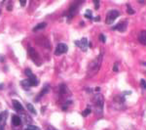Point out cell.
<instances>
[{
	"instance_id": "cell-27",
	"label": "cell",
	"mask_w": 146,
	"mask_h": 130,
	"mask_svg": "<svg viewBox=\"0 0 146 130\" xmlns=\"http://www.w3.org/2000/svg\"><path fill=\"white\" fill-rule=\"evenodd\" d=\"M47 130H57V129H56L55 127H53V126H51V125H49V126L47 127Z\"/></svg>"
},
{
	"instance_id": "cell-2",
	"label": "cell",
	"mask_w": 146,
	"mask_h": 130,
	"mask_svg": "<svg viewBox=\"0 0 146 130\" xmlns=\"http://www.w3.org/2000/svg\"><path fill=\"white\" fill-rule=\"evenodd\" d=\"M103 105H104V98L100 93H96L94 95V111L96 115L101 117L103 113Z\"/></svg>"
},
{
	"instance_id": "cell-13",
	"label": "cell",
	"mask_w": 146,
	"mask_h": 130,
	"mask_svg": "<svg viewBox=\"0 0 146 130\" xmlns=\"http://www.w3.org/2000/svg\"><path fill=\"white\" fill-rule=\"evenodd\" d=\"M12 123H13V125H15V126H19V125H21V123H22L21 118L19 117V115L14 114L13 117H12Z\"/></svg>"
},
{
	"instance_id": "cell-16",
	"label": "cell",
	"mask_w": 146,
	"mask_h": 130,
	"mask_svg": "<svg viewBox=\"0 0 146 130\" xmlns=\"http://www.w3.org/2000/svg\"><path fill=\"white\" fill-rule=\"evenodd\" d=\"M47 26V23H41V24H38L34 28H33V31H40V30H43Z\"/></svg>"
},
{
	"instance_id": "cell-30",
	"label": "cell",
	"mask_w": 146,
	"mask_h": 130,
	"mask_svg": "<svg viewBox=\"0 0 146 130\" xmlns=\"http://www.w3.org/2000/svg\"><path fill=\"white\" fill-rule=\"evenodd\" d=\"M94 20H95V21H98V20H99V17H96V18L94 19Z\"/></svg>"
},
{
	"instance_id": "cell-17",
	"label": "cell",
	"mask_w": 146,
	"mask_h": 130,
	"mask_svg": "<svg viewBox=\"0 0 146 130\" xmlns=\"http://www.w3.org/2000/svg\"><path fill=\"white\" fill-rule=\"evenodd\" d=\"M26 108H27V110L30 111L32 114H36V113H37L36 111H35V109H34V107H33V105H31V104H27V105H26Z\"/></svg>"
},
{
	"instance_id": "cell-18",
	"label": "cell",
	"mask_w": 146,
	"mask_h": 130,
	"mask_svg": "<svg viewBox=\"0 0 146 130\" xmlns=\"http://www.w3.org/2000/svg\"><path fill=\"white\" fill-rule=\"evenodd\" d=\"M85 18L89 19V20H92L93 19V15H92V11L91 10H87L86 13H85Z\"/></svg>"
},
{
	"instance_id": "cell-4",
	"label": "cell",
	"mask_w": 146,
	"mask_h": 130,
	"mask_svg": "<svg viewBox=\"0 0 146 130\" xmlns=\"http://www.w3.org/2000/svg\"><path fill=\"white\" fill-rule=\"evenodd\" d=\"M75 44L83 51V52H86L88 50V46H89V42H88V39L86 37H83L81 40H76L75 41Z\"/></svg>"
},
{
	"instance_id": "cell-7",
	"label": "cell",
	"mask_w": 146,
	"mask_h": 130,
	"mask_svg": "<svg viewBox=\"0 0 146 130\" xmlns=\"http://www.w3.org/2000/svg\"><path fill=\"white\" fill-rule=\"evenodd\" d=\"M127 26H128V22L127 21H122V22L117 24L115 26H113V30L118 31L120 32H125L126 30H127Z\"/></svg>"
},
{
	"instance_id": "cell-9",
	"label": "cell",
	"mask_w": 146,
	"mask_h": 130,
	"mask_svg": "<svg viewBox=\"0 0 146 130\" xmlns=\"http://www.w3.org/2000/svg\"><path fill=\"white\" fill-rule=\"evenodd\" d=\"M77 10H78V4H77V3L72 4V5L70 6V8H69V11H68V16H67L68 19H70V18H72L73 16H74Z\"/></svg>"
},
{
	"instance_id": "cell-25",
	"label": "cell",
	"mask_w": 146,
	"mask_h": 130,
	"mask_svg": "<svg viewBox=\"0 0 146 130\" xmlns=\"http://www.w3.org/2000/svg\"><path fill=\"white\" fill-rule=\"evenodd\" d=\"M94 3L95 5V10H98V8H99V2L96 1V0H94Z\"/></svg>"
},
{
	"instance_id": "cell-33",
	"label": "cell",
	"mask_w": 146,
	"mask_h": 130,
	"mask_svg": "<svg viewBox=\"0 0 146 130\" xmlns=\"http://www.w3.org/2000/svg\"><path fill=\"white\" fill-rule=\"evenodd\" d=\"M142 65L143 66H146V62H142Z\"/></svg>"
},
{
	"instance_id": "cell-24",
	"label": "cell",
	"mask_w": 146,
	"mask_h": 130,
	"mask_svg": "<svg viewBox=\"0 0 146 130\" xmlns=\"http://www.w3.org/2000/svg\"><path fill=\"white\" fill-rule=\"evenodd\" d=\"M140 86H141L143 89H146V81L144 79H141L140 80Z\"/></svg>"
},
{
	"instance_id": "cell-20",
	"label": "cell",
	"mask_w": 146,
	"mask_h": 130,
	"mask_svg": "<svg viewBox=\"0 0 146 130\" xmlns=\"http://www.w3.org/2000/svg\"><path fill=\"white\" fill-rule=\"evenodd\" d=\"M24 130H40V128L35 125H28Z\"/></svg>"
},
{
	"instance_id": "cell-29",
	"label": "cell",
	"mask_w": 146,
	"mask_h": 130,
	"mask_svg": "<svg viewBox=\"0 0 146 130\" xmlns=\"http://www.w3.org/2000/svg\"><path fill=\"white\" fill-rule=\"evenodd\" d=\"M7 10H8V11H12V3H10V4L7 6Z\"/></svg>"
},
{
	"instance_id": "cell-32",
	"label": "cell",
	"mask_w": 146,
	"mask_h": 130,
	"mask_svg": "<svg viewBox=\"0 0 146 130\" xmlns=\"http://www.w3.org/2000/svg\"><path fill=\"white\" fill-rule=\"evenodd\" d=\"M3 88V84H0V89H2Z\"/></svg>"
},
{
	"instance_id": "cell-22",
	"label": "cell",
	"mask_w": 146,
	"mask_h": 130,
	"mask_svg": "<svg viewBox=\"0 0 146 130\" xmlns=\"http://www.w3.org/2000/svg\"><path fill=\"white\" fill-rule=\"evenodd\" d=\"M24 74H25V75H27L28 77L30 76V75H32V74H33L30 68H25V70H24Z\"/></svg>"
},
{
	"instance_id": "cell-12",
	"label": "cell",
	"mask_w": 146,
	"mask_h": 130,
	"mask_svg": "<svg viewBox=\"0 0 146 130\" xmlns=\"http://www.w3.org/2000/svg\"><path fill=\"white\" fill-rule=\"evenodd\" d=\"M138 41L143 45H146V31H141L138 35Z\"/></svg>"
},
{
	"instance_id": "cell-14",
	"label": "cell",
	"mask_w": 146,
	"mask_h": 130,
	"mask_svg": "<svg viewBox=\"0 0 146 130\" xmlns=\"http://www.w3.org/2000/svg\"><path fill=\"white\" fill-rule=\"evenodd\" d=\"M21 84H22V87L24 90H28L29 88L31 87V83H30V81H29L28 79L22 80V81L21 82Z\"/></svg>"
},
{
	"instance_id": "cell-10",
	"label": "cell",
	"mask_w": 146,
	"mask_h": 130,
	"mask_svg": "<svg viewBox=\"0 0 146 130\" xmlns=\"http://www.w3.org/2000/svg\"><path fill=\"white\" fill-rule=\"evenodd\" d=\"M13 106H14V109L18 112H23V107L21 105V103L19 102V101L13 100Z\"/></svg>"
},
{
	"instance_id": "cell-23",
	"label": "cell",
	"mask_w": 146,
	"mask_h": 130,
	"mask_svg": "<svg viewBox=\"0 0 146 130\" xmlns=\"http://www.w3.org/2000/svg\"><path fill=\"white\" fill-rule=\"evenodd\" d=\"M99 40H100L102 43H105V41H106V37L104 36V34H102V33H101V34L99 35Z\"/></svg>"
},
{
	"instance_id": "cell-1",
	"label": "cell",
	"mask_w": 146,
	"mask_h": 130,
	"mask_svg": "<svg viewBox=\"0 0 146 130\" xmlns=\"http://www.w3.org/2000/svg\"><path fill=\"white\" fill-rule=\"evenodd\" d=\"M102 59H103V52H101L95 60H93L90 63L89 67H88V71H87L88 76L89 77H93L94 75H95L98 73L100 66H101V63H102Z\"/></svg>"
},
{
	"instance_id": "cell-6",
	"label": "cell",
	"mask_w": 146,
	"mask_h": 130,
	"mask_svg": "<svg viewBox=\"0 0 146 130\" xmlns=\"http://www.w3.org/2000/svg\"><path fill=\"white\" fill-rule=\"evenodd\" d=\"M68 50V47L66 44H64V43H58L56 48V52L55 54L56 55H62V54H64L66 53Z\"/></svg>"
},
{
	"instance_id": "cell-21",
	"label": "cell",
	"mask_w": 146,
	"mask_h": 130,
	"mask_svg": "<svg viewBox=\"0 0 146 130\" xmlns=\"http://www.w3.org/2000/svg\"><path fill=\"white\" fill-rule=\"evenodd\" d=\"M91 111H92V110L90 109V108H87L83 112H82V114H83V117H87L88 114H90L91 113Z\"/></svg>"
},
{
	"instance_id": "cell-31",
	"label": "cell",
	"mask_w": 146,
	"mask_h": 130,
	"mask_svg": "<svg viewBox=\"0 0 146 130\" xmlns=\"http://www.w3.org/2000/svg\"><path fill=\"white\" fill-rule=\"evenodd\" d=\"M99 90H100V88H99V87H96V88H95V91H99Z\"/></svg>"
},
{
	"instance_id": "cell-5",
	"label": "cell",
	"mask_w": 146,
	"mask_h": 130,
	"mask_svg": "<svg viewBox=\"0 0 146 130\" xmlns=\"http://www.w3.org/2000/svg\"><path fill=\"white\" fill-rule=\"evenodd\" d=\"M28 53H29V57L31 58V60L33 62H35V64L37 66H40V61H39V55H38V53L32 47L28 48Z\"/></svg>"
},
{
	"instance_id": "cell-28",
	"label": "cell",
	"mask_w": 146,
	"mask_h": 130,
	"mask_svg": "<svg viewBox=\"0 0 146 130\" xmlns=\"http://www.w3.org/2000/svg\"><path fill=\"white\" fill-rule=\"evenodd\" d=\"M20 4H21V6H24V5L26 4V2L24 1V0H21V1H20Z\"/></svg>"
},
{
	"instance_id": "cell-8",
	"label": "cell",
	"mask_w": 146,
	"mask_h": 130,
	"mask_svg": "<svg viewBox=\"0 0 146 130\" xmlns=\"http://www.w3.org/2000/svg\"><path fill=\"white\" fill-rule=\"evenodd\" d=\"M7 117H8V111H4L3 112L0 113V130H4L5 127V123L7 120Z\"/></svg>"
},
{
	"instance_id": "cell-15",
	"label": "cell",
	"mask_w": 146,
	"mask_h": 130,
	"mask_svg": "<svg viewBox=\"0 0 146 130\" xmlns=\"http://www.w3.org/2000/svg\"><path fill=\"white\" fill-rule=\"evenodd\" d=\"M28 80L30 81L31 86H36V85H38V82H39V81H38V79H37V77H36L34 74H32V75L29 76Z\"/></svg>"
},
{
	"instance_id": "cell-26",
	"label": "cell",
	"mask_w": 146,
	"mask_h": 130,
	"mask_svg": "<svg viewBox=\"0 0 146 130\" xmlns=\"http://www.w3.org/2000/svg\"><path fill=\"white\" fill-rule=\"evenodd\" d=\"M113 70H114V71H118V65H117V63H115V64H114Z\"/></svg>"
},
{
	"instance_id": "cell-3",
	"label": "cell",
	"mask_w": 146,
	"mask_h": 130,
	"mask_svg": "<svg viewBox=\"0 0 146 130\" xmlns=\"http://www.w3.org/2000/svg\"><path fill=\"white\" fill-rule=\"evenodd\" d=\"M120 16V12L118 10H110L107 15H106V19H105V23L107 25H111L115 22V20Z\"/></svg>"
},
{
	"instance_id": "cell-11",
	"label": "cell",
	"mask_w": 146,
	"mask_h": 130,
	"mask_svg": "<svg viewBox=\"0 0 146 130\" xmlns=\"http://www.w3.org/2000/svg\"><path fill=\"white\" fill-rule=\"evenodd\" d=\"M49 88H50V86H49L48 84L44 85V88L42 89V91H41V92L39 93V95H38V96H37V97L35 98V102H37L38 100H40V99H41V98H42V97H43L44 95H45V94H46V93H47V92L49 91Z\"/></svg>"
},
{
	"instance_id": "cell-19",
	"label": "cell",
	"mask_w": 146,
	"mask_h": 130,
	"mask_svg": "<svg viewBox=\"0 0 146 130\" xmlns=\"http://www.w3.org/2000/svg\"><path fill=\"white\" fill-rule=\"evenodd\" d=\"M127 7H128V8H127V12H128V14H129V15H133V14H135V11L133 8H131V7H130L129 4L127 5Z\"/></svg>"
}]
</instances>
